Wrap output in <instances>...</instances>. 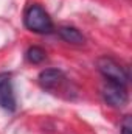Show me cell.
Returning a JSON list of instances; mask_svg holds the SVG:
<instances>
[{
  "label": "cell",
  "mask_w": 132,
  "mask_h": 134,
  "mask_svg": "<svg viewBox=\"0 0 132 134\" xmlns=\"http://www.w3.org/2000/svg\"><path fill=\"white\" fill-rule=\"evenodd\" d=\"M23 24H25V27L30 31L37 33V34H48L53 31V20H51V17L37 3L30 5L25 9Z\"/></svg>",
  "instance_id": "cell-1"
},
{
  "label": "cell",
  "mask_w": 132,
  "mask_h": 134,
  "mask_svg": "<svg viewBox=\"0 0 132 134\" xmlns=\"http://www.w3.org/2000/svg\"><path fill=\"white\" fill-rule=\"evenodd\" d=\"M99 73L109 81V83H115V84H121V86H128L129 81V75L128 72L120 66L115 59L109 58V56H103L97 61Z\"/></svg>",
  "instance_id": "cell-2"
},
{
  "label": "cell",
  "mask_w": 132,
  "mask_h": 134,
  "mask_svg": "<svg viewBox=\"0 0 132 134\" xmlns=\"http://www.w3.org/2000/svg\"><path fill=\"white\" fill-rule=\"evenodd\" d=\"M101 95H103L104 101L109 106H112V108H123V106L128 104V100H129L126 86L115 84V83H109V81L103 86Z\"/></svg>",
  "instance_id": "cell-3"
},
{
  "label": "cell",
  "mask_w": 132,
  "mask_h": 134,
  "mask_svg": "<svg viewBox=\"0 0 132 134\" xmlns=\"http://www.w3.org/2000/svg\"><path fill=\"white\" fill-rule=\"evenodd\" d=\"M16 95H14V87H13V78L9 73L2 72L0 73V108L14 112L16 111Z\"/></svg>",
  "instance_id": "cell-4"
},
{
  "label": "cell",
  "mask_w": 132,
  "mask_h": 134,
  "mask_svg": "<svg viewBox=\"0 0 132 134\" xmlns=\"http://www.w3.org/2000/svg\"><path fill=\"white\" fill-rule=\"evenodd\" d=\"M64 80H65L64 73L58 69H45L37 76V81H39L40 87L45 89V91H56L64 83Z\"/></svg>",
  "instance_id": "cell-5"
},
{
  "label": "cell",
  "mask_w": 132,
  "mask_h": 134,
  "mask_svg": "<svg viewBox=\"0 0 132 134\" xmlns=\"http://www.w3.org/2000/svg\"><path fill=\"white\" fill-rule=\"evenodd\" d=\"M59 36L68 42V44H71V45H82L84 42H86V37L82 36V33L78 30V28H75V27H61L59 28Z\"/></svg>",
  "instance_id": "cell-6"
},
{
  "label": "cell",
  "mask_w": 132,
  "mask_h": 134,
  "mask_svg": "<svg viewBox=\"0 0 132 134\" xmlns=\"http://www.w3.org/2000/svg\"><path fill=\"white\" fill-rule=\"evenodd\" d=\"M25 58H27V61L31 63V64H40V63L47 58V53H45L44 48H40V47H37V45H33V47H30V48L27 50Z\"/></svg>",
  "instance_id": "cell-7"
},
{
  "label": "cell",
  "mask_w": 132,
  "mask_h": 134,
  "mask_svg": "<svg viewBox=\"0 0 132 134\" xmlns=\"http://www.w3.org/2000/svg\"><path fill=\"white\" fill-rule=\"evenodd\" d=\"M120 133L121 134H132V119L131 115H124V119L120 123Z\"/></svg>",
  "instance_id": "cell-8"
}]
</instances>
